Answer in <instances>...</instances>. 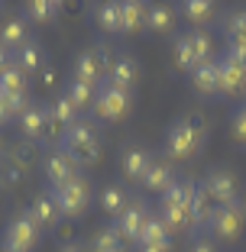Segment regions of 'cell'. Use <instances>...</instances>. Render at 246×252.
<instances>
[{
  "instance_id": "8992f818",
  "label": "cell",
  "mask_w": 246,
  "mask_h": 252,
  "mask_svg": "<svg viewBox=\"0 0 246 252\" xmlns=\"http://www.w3.org/2000/svg\"><path fill=\"white\" fill-rule=\"evenodd\" d=\"M201 188L204 194L211 197L214 207H230V204H240L243 191H240V178L233 175L230 168H208V175L201 178Z\"/></svg>"
},
{
  "instance_id": "ac0fdd59",
  "label": "cell",
  "mask_w": 246,
  "mask_h": 252,
  "mask_svg": "<svg viewBox=\"0 0 246 252\" xmlns=\"http://www.w3.org/2000/svg\"><path fill=\"white\" fill-rule=\"evenodd\" d=\"M188 78H191L194 94H201V97H220V71H217V59L208 62V65H198Z\"/></svg>"
},
{
  "instance_id": "ffe728a7",
  "label": "cell",
  "mask_w": 246,
  "mask_h": 252,
  "mask_svg": "<svg viewBox=\"0 0 246 252\" xmlns=\"http://www.w3.org/2000/svg\"><path fill=\"white\" fill-rule=\"evenodd\" d=\"M107 81L117 84V88L133 91V88H136V81H140V62H136L133 55H117V59H113L110 74H107Z\"/></svg>"
},
{
  "instance_id": "277c9868",
  "label": "cell",
  "mask_w": 246,
  "mask_h": 252,
  "mask_svg": "<svg viewBox=\"0 0 246 252\" xmlns=\"http://www.w3.org/2000/svg\"><path fill=\"white\" fill-rule=\"evenodd\" d=\"M130 107H133V91L104 81L101 88H97V94H94L91 113H94L97 123H120V120H127Z\"/></svg>"
},
{
  "instance_id": "d4e9b609",
  "label": "cell",
  "mask_w": 246,
  "mask_h": 252,
  "mask_svg": "<svg viewBox=\"0 0 246 252\" xmlns=\"http://www.w3.org/2000/svg\"><path fill=\"white\" fill-rule=\"evenodd\" d=\"M175 20H178V10L172 3H149V23L146 30L156 32V36H169L175 30Z\"/></svg>"
},
{
  "instance_id": "ba28073f",
  "label": "cell",
  "mask_w": 246,
  "mask_h": 252,
  "mask_svg": "<svg viewBox=\"0 0 246 252\" xmlns=\"http://www.w3.org/2000/svg\"><path fill=\"white\" fill-rule=\"evenodd\" d=\"M39 236H42V230L30 217V210H20L3 230V252H33L39 246Z\"/></svg>"
},
{
  "instance_id": "4dcf8cb0",
  "label": "cell",
  "mask_w": 246,
  "mask_h": 252,
  "mask_svg": "<svg viewBox=\"0 0 246 252\" xmlns=\"http://www.w3.org/2000/svg\"><path fill=\"white\" fill-rule=\"evenodd\" d=\"M0 97H3V100L26 97V74H23L16 65H10L7 71H0Z\"/></svg>"
},
{
  "instance_id": "60d3db41",
  "label": "cell",
  "mask_w": 246,
  "mask_h": 252,
  "mask_svg": "<svg viewBox=\"0 0 246 252\" xmlns=\"http://www.w3.org/2000/svg\"><path fill=\"white\" fill-rule=\"evenodd\" d=\"M240 204H243V210H246V194H243V197H240Z\"/></svg>"
},
{
  "instance_id": "d6986e66",
  "label": "cell",
  "mask_w": 246,
  "mask_h": 252,
  "mask_svg": "<svg viewBox=\"0 0 246 252\" xmlns=\"http://www.w3.org/2000/svg\"><path fill=\"white\" fill-rule=\"evenodd\" d=\"M120 20H123V36L142 32L146 23H149V3H142V0H123L120 3Z\"/></svg>"
},
{
  "instance_id": "5b68a950",
  "label": "cell",
  "mask_w": 246,
  "mask_h": 252,
  "mask_svg": "<svg viewBox=\"0 0 246 252\" xmlns=\"http://www.w3.org/2000/svg\"><path fill=\"white\" fill-rule=\"evenodd\" d=\"M55 200H59V210H62V220H81L88 214L91 200H94V185H91L88 175H78L71 178L68 185L52 188Z\"/></svg>"
},
{
  "instance_id": "74e56055",
  "label": "cell",
  "mask_w": 246,
  "mask_h": 252,
  "mask_svg": "<svg viewBox=\"0 0 246 252\" xmlns=\"http://www.w3.org/2000/svg\"><path fill=\"white\" fill-rule=\"evenodd\" d=\"M10 120H13V113H10V107L3 104V97H0V126H7Z\"/></svg>"
},
{
  "instance_id": "30bf717a",
  "label": "cell",
  "mask_w": 246,
  "mask_h": 252,
  "mask_svg": "<svg viewBox=\"0 0 246 252\" xmlns=\"http://www.w3.org/2000/svg\"><path fill=\"white\" fill-rule=\"evenodd\" d=\"M42 175H45V181H49V188H62V185H68L71 178L81 175V165L75 162L71 152L52 149V152L45 156V162H42Z\"/></svg>"
},
{
  "instance_id": "7a4b0ae2",
  "label": "cell",
  "mask_w": 246,
  "mask_h": 252,
  "mask_svg": "<svg viewBox=\"0 0 246 252\" xmlns=\"http://www.w3.org/2000/svg\"><path fill=\"white\" fill-rule=\"evenodd\" d=\"M208 139V120L201 113H188V117L175 120L165 133V156L172 162H188L204 149Z\"/></svg>"
},
{
  "instance_id": "e575fe53",
  "label": "cell",
  "mask_w": 246,
  "mask_h": 252,
  "mask_svg": "<svg viewBox=\"0 0 246 252\" xmlns=\"http://www.w3.org/2000/svg\"><path fill=\"white\" fill-rule=\"evenodd\" d=\"M172 62H175V68H178V71H185V74H191L194 68V59H191V52H188V45H185V39H175V45H172Z\"/></svg>"
},
{
  "instance_id": "3957f363",
  "label": "cell",
  "mask_w": 246,
  "mask_h": 252,
  "mask_svg": "<svg viewBox=\"0 0 246 252\" xmlns=\"http://www.w3.org/2000/svg\"><path fill=\"white\" fill-rule=\"evenodd\" d=\"M59 149L71 152L78 165H97V158H101V133H97V123L94 120H78V123H71L65 133H62Z\"/></svg>"
},
{
  "instance_id": "484cf974",
  "label": "cell",
  "mask_w": 246,
  "mask_h": 252,
  "mask_svg": "<svg viewBox=\"0 0 246 252\" xmlns=\"http://www.w3.org/2000/svg\"><path fill=\"white\" fill-rule=\"evenodd\" d=\"M178 7H181L178 13L188 23H194V30H204V23H211L217 16V3H211V0H185Z\"/></svg>"
},
{
  "instance_id": "8fae6325",
  "label": "cell",
  "mask_w": 246,
  "mask_h": 252,
  "mask_svg": "<svg viewBox=\"0 0 246 252\" xmlns=\"http://www.w3.org/2000/svg\"><path fill=\"white\" fill-rule=\"evenodd\" d=\"M149 217H152V207L142 197H133L127 204V210L113 220V226L120 230V236L127 239V243L136 246V243H140V233H142V226H146V220H149Z\"/></svg>"
},
{
  "instance_id": "52a82bcc",
  "label": "cell",
  "mask_w": 246,
  "mask_h": 252,
  "mask_svg": "<svg viewBox=\"0 0 246 252\" xmlns=\"http://www.w3.org/2000/svg\"><path fill=\"white\" fill-rule=\"evenodd\" d=\"M204 230H208L211 239H217V243H237V239L243 236V230H246V210H243V204L217 207L214 214H211V220H208Z\"/></svg>"
},
{
  "instance_id": "5bb4252c",
  "label": "cell",
  "mask_w": 246,
  "mask_h": 252,
  "mask_svg": "<svg viewBox=\"0 0 246 252\" xmlns=\"http://www.w3.org/2000/svg\"><path fill=\"white\" fill-rule=\"evenodd\" d=\"M175 162L172 158H152V165L146 168V175H142V181H140V188L142 191H149V194H165L172 185H175Z\"/></svg>"
},
{
  "instance_id": "f1b7e54d",
  "label": "cell",
  "mask_w": 246,
  "mask_h": 252,
  "mask_svg": "<svg viewBox=\"0 0 246 252\" xmlns=\"http://www.w3.org/2000/svg\"><path fill=\"white\" fill-rule=\"evenodd\" d=\"M49 113H52V120L62 126V129H68L71 123H78V120H81V110L71 104V97H68L65 91H59V97L49 104Z\"/></svg>"
},
{
  "instance_id": "44dd1931",
  "label": "cell",
  "mask_w": 246,
  "mask_h": 252,
  "mask_svg": "<svg viewBox=\"0 0 246 252\" xmlns=\"http://www.w3.org/2000/svg\"><path fill=\"white\" fill-rule=\"evenodd\" d=\"M13 65L20 68L23 74H39L45 68V49L36 42V39H30L23 49H16V52H13Z\"/></svg>"
},
{
  "instance_id": "7402d4cb",
  "label": "cell",
  "mask_w": 246,
  "mask_h": 252,
  "mask_svg": "<svg viewBox=\"0 0 246 252\" xmlns=\"http://www.w3.org/2000/svg\"><path fill=\"white\" fill-rule=\"evenodd\" d=\"M181 39H185L194 65H208V62H214V39H211L208 30H188Z\"/></svg>"
},
{
  "instance_id": "2e32d148",
  "label": "cell",
  "mask_w": 246,
  "mask_h": 252,
  "mask_svg": "<svg viewBox=\"0 0 246 252\" xmlns=\"http://www.w3.org/2000/svg\"><path fill=\"white\" fill-rule=\"evenodd\" d=\"M71 78H75V81L91 84V88H101V81H107V78H104V68H101V62H97V55H94V49H84V52L75 55Z\"/></svg>"
},
{
  "instance_id": "f546056e",
  "label": "cell",
  "mask_w": 246,
  "mask_h": 252,
  "mask_svg": "<svg viewBox=\"0 0 246 252\" xmlns=\"http://www.w3.org/2000/svg\"><path fill=\"white\" fill-rule=\"evenodd\" d=\"M140 243H149V246H165V249H172V230L162 223V217H159L156 210H152V217L146 220V226H142Z\"/></svg>"
},
{
  "instance_id": "83f0119b",
  "label": "cell",
  "mask_w": 246,
  "mask_h": 252,
  "mask_svg": "<svg viewBox=\"0 0 246 252\" xmlns=\"http://www.w3.org/2000/svg\"><path fill=\"white\" fill-rule=\"evenodd\" d=\"M91 252H127V239L120 236V230L117 226H101V230L91 236V246H88Z\"/></svg>"
},
{
  "instance_id": "4316f807",
  "label": "cell",
  "mask_w": 246,
  "mask_h": 252,
  "mask_svg": "<svg viewBox=\"0 0 246 252\" xmlns=\"http://www.w3.org/2000/svg\"><path fill=\"white\" fill-rule=\"evenodd\" d=\"M97 30L107 36H123V20H120V3H97L94 7Z\"/></svg>"
},
{
  "instance_id": "836d02e7",
  "label": "cell",
  "mask_w": 246,
  "mask_h": 252,
  "mask_svg": "<svg viewBox=\"0 0 246 252\" xmlns=\"http://www.w3.org/2000/svg\"><path fill=\"white\" fill-rule=\"evenodd\" d=\"M230 136H233V142H237L240 149H246V100L237 104L233 113H230Z\"/></svg>"
},
{
  "instance_id": "e0dca14e",
  "label": "cell",
  "mask_w": 246,
  "mask_h": 252,
  "mask_svg": "<svg viewBox=\"0 0 246 252\" xmlns=\"http://www.w3.org/2000/svg\"><path fill=\"white\" fill-rule=\"evenodd\" d=\"M227 52L246 62V10L227 13Z\"/></svg>"
},
{
  "instance_id": "4fadbf2b",
  "label": "cell",
  "mask_w": 246,
  "mask_h": 252,
  "mask_svg": "<svg viewBox=\"0 0 246 252\" xmlns=\"http://www.w3.org/2000/svg\"><path fill=\"white\" fill-rule=\"evenodd\" d=\"M30 217L36 220V226L42 233H55L59 230V223H62V210H59V200H55V194H52V188L49 191H39L36 197L30 200Z\"/></svg>"
},
{
  "instance_id": "1f68e13d",
  "label": "cell",
  "mask_w": 246,
  "mask_h": 252,
  "mask_svg": "<svg viewBox=\"0 0 246 252\" xmlns=\"http://www.w3.org/2000/svg\"><path fill=\"white\" fill-rule=\"evenodd\" d=\"M59 13H62L59 0H30L26 10H23V16H26L30 23H52Z\"/></svg>"
},
{
  "instance_id": "d6a6232c",
  "label": "cell",
  "mask_w": 246,
  "mask_h": 252,
  "mask_svg": "<svg viewBox=\"0 0 246 252\" xmlns=\"http://www.w3.org/2000/svg\"><path fill=\"white\" fill-rule=\"evenodd\" d=\"M62 91L71 97V104H75L78 110H91V104H94V94H97V88H91V84H84V81H75V78H71V81H68Z\"/></svg>"
},
{
  "instance_id": "d590c367",
  "label": "cell",
  "mask_w": 246,
  "mask_h": 252,
  "mask_svg": "<svg viewBox=\"0 0 246 252\" xmlns=\"http://www.w3.org/2000/svg\"><path fill=\"white\" fill-rule=\"evenodd\" d=\"M188 252H217V243L211 236H198V239H191Z\"/></svg>"
},
{
  "instance_id": "8d00e7d4",
  "label": "cell",
  "mask_w": 246,
  "mask_h": 252,
  "mask_svg": "<svg viewBox=\"0 0 246 252\" xmlns=\"http://www.w3.org/2000/svg\"><path fill=\"white\" fill-rule=\"evenodd\" d=\"M10 65H13V52H10L7 45L0 42V71H7V68H10Z\"/></svg>"
},
{
  "instance_id": "7c38bea8",
  "label": "cell",
  "mask_w": 246,
  "mask_h": 252,
  "mask_svg": "<svg viewBox=\"0 0 246 252\" xmlns=\"http://www.w3.org/2000/svg\"><path fill=\"white\" fill-rule=\"evenodd\" d=\"M217 71H220V97L246 94V62L243 59L224 52L217 59Z\"/></svg>"
},
{
  "instance_id": "f35d334b",
  "label": "cell",
  "mask_w": 246,
  "mask_h": 252,
  "mask_svg": "<svg viewBox=\"0 0 246 252\" xmlns=\"http://www.w3.org/2000/svg\"><path fill=\"white\" fill-rule=\"evenodd\" d=\"M136 252H169L165 246H149V243H136Z\"/></svg>"
},
{
  "instance_id": "6da1fadb",
  "label": "cell",
  "mask_w": 246,
  "mask_h": 252,
  "mask_svg": "<svg viewBox=\"0 0 246 252\" xmlns=\"http://www.w3.org/2000/svg\"><path fill=\"white\" fill-rule=\"evenodd\" d=\"M201 191V181L194 178H178L175 185L169 188L165 194H159V210L156 214L162 217V223L175 233H185V230H194V220H191V204Z\"/></svg>"
},
{
  "instance_id": "603a6c76",
  "label": "cell",
  "mask_w": 246,
  "mask_h": 252,
  "mask_svg": "<svg viewBox=\"0 0 246 252\" xmlns=\"http://www.w3.org/2000/svg\"><path fill=\"white\" fill-rule=\"evenodd\" d=\"M97 200H101V210H104V214H110L113 220H117V217L127 210V204L133 197H130V191L120 185V181H110V185L101 188V197H97Z\"/></svg>"
},
{
  "instance_id": "cb8c5ba5",
  "label": "cell",
  "mask_w": 246,
  "mask_h": 252,
  "mask_svg": "<svg viewBox=\"0 0 246 252\" xmlns=\"http://www.w3.org/2000/svg\"><path fill=\"white\" fill-rule=\"evenodd\" d=\"M0 42L7 45L10 52L23 49V45L30 42V20H26V16H10V20L0 26Z\"/></svg>"
},
{
  "instance_id": "9c48e42d",
  "label": "cell",
  "mask_w": 246,
  "mask_h": 252,
  "mask_svg": "<svg viewBox=\"0 0 246 252\" xmlns=\"http://www.w3.org/2000/svg\"><path fill=\"white\" fill-rule=\"evenodd\" d=\"M16 123H20V133L26 136V142H49V126H52L49 104L30 100V104H26V110L16 117Z\"/></svg>"
},
{
  "instance_id": "9a60e30c",
  "label": "cell",
  "mask_w": 246,
  "mask_h": 252,
  "mask_svg": "<svg viewBox=\"0 0 246 252\" xmlns=\"http://www.w3.org/2000/svg\"><path fill=\"white\" fill-rule=\"evenodd\" d=\"M152 158H156V152L146 146H127L123 149V156H120V171H123V178L127 181H142V175H146V168L152 165Z\"/></svg>"
},
{
  "instance_id": "ab89813d",
  "label": "cell",
  "mask_w": 246,
  "mask_h": 252,
  "mask_svg": "<svg viewBox=\"0 0 246 252\" xmlns=\"http://www.w3.org/2000/svg\"><path fill=\"white\" fill-rule=\"evenodd\" d=\"M59 252H88V249H84V246H78L75 239H71V243H65V246H62Z\"/></svg>"
}]
</instances>
